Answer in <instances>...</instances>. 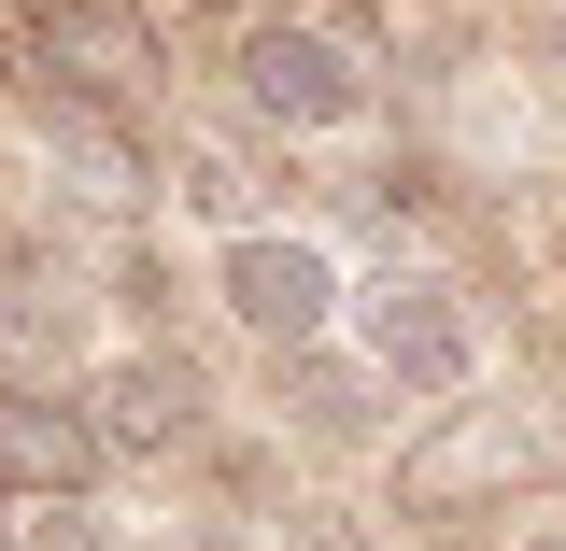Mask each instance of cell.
<instances>
[{
  "instance_id": "9",
  "label": "cell",
  "mask_w": 566,
  "mask_h": 551,
  "mask_svg": "<svg viewBox=\"0 0 566 551\" xmlns=\"http://www.w3.org/2000/svg\"><path fill=\"white\" fill-rule=\"evenodd\" d=\"M382 411H397V396H382L368 368H340L326 340H312V353H283V424H297V438H326V453H354V438H368Z\"/></svg>"
},
{
  "instance_id": "10",
  "label": "cell",
  "mask_w": 566,
  "mask_h": 551,
  "mask_svg": "<svg viewBox=\"0 0 566 551\" xmlns=\"http://www.w3.org/2000/svg\"><path fill=\"white\" fill-rule=\"evenodd\" d=\"M57 326H71V283H57V255L0 226V368H29V382H43Z\"/></svg>"
},
{
  "instance_id": "7",
  "label": "cell",
  "mask_w": 566,
  "mask_h": 551,
  "mask_svg": "<svg viewBox=\"0 0 566 551\" xmlns=\"http://www.w3.org/2000/svg\"><path fill=\"white\" fill-rule=\"evenodd\" d=\"M43 170H71L85 212H142L156 199V141L128 114H99V99H43Z\"/></svg>"
},
{
  "instance_id": "8",
  "label": "cell",
  "mask_w": 566,
  "mask_h": 551,
  "mask_svg": "<svg viewBox=\"0 0 566 551\" xmlns=\"http://www.w3.org/2000/svg\"><path fill=\"white\" fill-rule=\"evenodd\" d=\"M510 453H524V438H510V411H453L411 467H397V509H468V495L510 481Z\"/></svg>"
},
{
  "instance_id": "3",
  "label": "cell",
  "mask_w": 566,
  "mask_h": 551,
  "mask_svg": "<svg viewBox=\"0 0 566 551\" xmlns=\"http://www.w3.org/2000/svg\"><path fill=\"white\" fill-rule=\"evenodd\" d=\"M212 311H227L241 340H270V353H312L354 311V269L312 226H227V241H212Z\"/></svg>"
},
{
  "instance_id": "5",
  "label": "cell",
  "mask_w": 566,
  "mask_h": 551,
  "mask_svg": "<svg viewBox=\"0 0 566 551\" xmlns=\"http://www.w3.org/2000/svg\"><path fill=\"white\" fill-rule=\"evenodd\" d=\"M99 467H114V453H99L85 396L29 382V368H0V509H85Z\"/></svg>"
},
{
  "instance_id": "1",
  "label": "cell",
  "mask_w": 566,
  "mask_h": 551,
  "mask_svg": "<svg viewBox=\"0 0 566 551\" xmlns=\"http://www.w3.org/2000/svg\"><path fill=\"white\" fill-rule=\"evenodd\" d=\"M227 71H241V114H255V128H283V141H354L368 114H382L368 43H354L340 14H241Z\"/></svg>"
},
{
  "instance_id": "12",
  "label": "cell",
  "mask_w": 566,
  "mask_h": 551,
  "mask_svg": "<svg viewBox=\"0 0 566 551\" xmlns=\"http://www.w3.org/2000/svg\"><path fill=\"white\" fill-rule=\"evenodd\" d=\"M0 551H43V523H29V538H14V523H0Z\"/></svg>"
},
{
  "instance_id": "4",
  "label": "cell",
  "mask_w": 566,
  "mask_h": 551,
  "mask_svg": "<svg viewBox=\"0 0 566 551\" xmlns=\"http://www.w3.org/2000/svg\"><path fill=\"white\" fill-rule=\"evenodd\" d=\"M354 368L382 382V396H468L482 382V326H468V297L439 269H382V283H354Z\"/></svg>"
},
{
  "instance_id": "13",
  "label": "cell",
  "mask_w": 566,
  "mask_h": 551,
  "mask_svg": "<svg viewBox=\"0 0 566 551\" xmlns=\"http://www.w3.org/2000/svg\"><path fill=\"white\" fill-rule=\"evenodd\" d=\"M524 551H566V538H524Z\"/></svg>"
},
{
  "instance_id": "6",
  "label": "cell",
  "mask_w": 566,
  "mask_h": 551,
  "mask_svg": "<svg viewBox=\"0 0 566 551\" xmlns=\"http://www.w3.org/2000/svg\"><path fill=\"white\" fill-rule=\"evenodd\" d=\"M85 424H99V453L128 467V453H185V438L212 424V396H199V368H185V353L128 340L99 382H85Z\"/></svg>"
},
{
  "instance_id": "11",
  "label": "cell",
  "mask_w": 566,
  "mask_h": 551,
  "mask_svg": "<svg viewBox=\"0 0 566 551\" xmlns=\"http://www.w3.org/2000/svg\"><path fill=\"white\" fill-rule=\"evenodd\" d=\"M297 551H354V538H340V523H312V538H297Z\"/></svg>"
},
{
  "instance_id": "2",
  "label": "cell",
  "mask_w": 566,
  "mask_h": 551,
  "mask_svg": "<svg viewBox=\"0 0 566 551\" xmlns=\"http://www.w3.org/2000/svg\"><path fill=\"white\" fill-rule=\"evenodd\" d=\"M14 71H29V99L142 114L156 99V0H14Z\"/></svg>"
}]
</instances>
